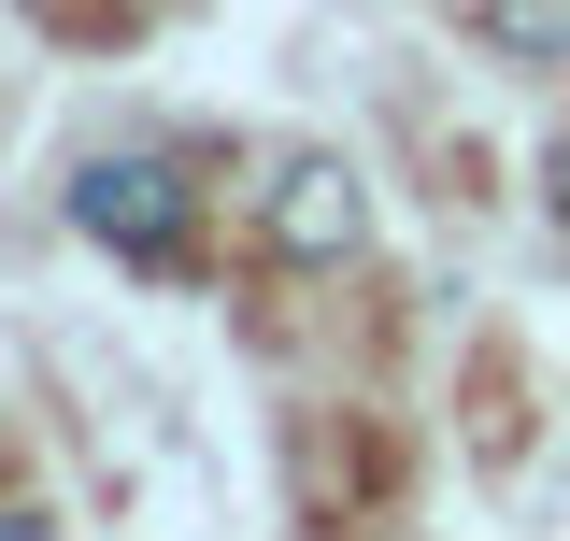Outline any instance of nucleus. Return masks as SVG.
<instances>
[{
    "label": "nucleus",
    "mask_w": 570,
    "mask_h": 541,
    "mask_svg": "<svg viewBox=\"0 0 570 541\" xmlns=\"http://www.w3.org/2000/svg\"><path fill=\"white\" fill-rule=\"evenodd\" d=\"M186 171H171V157H86V186H71V228H86V243H115V257L129 270H171L186 257Z\"/></svg>",
    "instance_id": "1"
},
{
    "label": "nucleus",
    "mask_w": 570,
    "mask_h": 541,
    "mask_svg": "<svg viewBox=\"0 0 570 541\" xmlns=\"http://www.w3.org/2000/svg\"><path fill=\"white\" fill-rule=\"evenodd\" d=\"M257 228H272V257H285V270H343L356 243H371V200H356L343 157H285L272 200H257Z\"/></svg>",
    "instance_id": "2"
},
{
    "label": "nucleus",
    "mask_w": 570,
    "mask_h": 541,
    "mask_svg": "<svg viewBox=\"0 0 570 541\" xmlns=\"http://www.w3.org/2000/svg\"><path fill=\"white\" fill-rule=\"evenodd\" d=\"M471 29H485L499 58H528V71L570 58V0H471Z\"/></svg>",
    "instance_id": "3"
},
{
    "label": "nucleus",
    "mask_w": 570,
    "mask_h": 541,
    "mask_svg": "<svg viewBox=\"0 0 570 541\" xmlns=\"http://www.w3.org/2000/svg\"><path fill=\"white\" fill-rule=\"evenodd\" d=\"M542 200H557V228H570V129H557V157H542Z\"/></svg>",
    "instance_id": "4"
},
{
    "label": "nucleus",
    "mask_w": 570,
    "mask_h": 541,
    "mask_svg": "<svg viewBox=\"0 0 570 541\" xmlns=\"http://www.w3.org/2000/svg\"><path fill=\"white\" fill-rule=\"evenodd\" d=\"M0 541H58V528H43V513H0Z\"/></svg>",
    "instance_id": "5"
}]
</instances>
